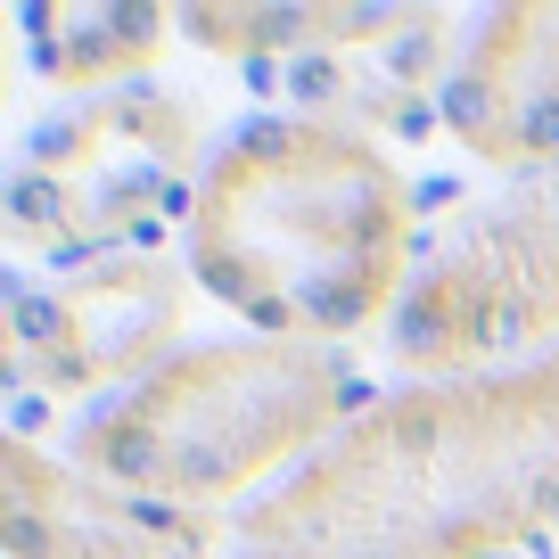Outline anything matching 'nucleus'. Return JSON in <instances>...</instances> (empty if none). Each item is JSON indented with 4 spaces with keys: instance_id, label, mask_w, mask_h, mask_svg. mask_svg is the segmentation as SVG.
Returning a JSON list of instances; mask_svg holds the SVG:
<instances>
[{
    "instance_id": "f257e3e1",
    "label": "nucleus",
    "mask_w": 559,
    "mask_h": 559,
    "mask_svg": "<svg viewBox=\"0 0 559 559\" xmlns=\"http://www.w3.org/2000/svg\"><path fill=\"white\" fill-rule=\"evenodd\" d=\"M493 107H502V91H493L486 67H477V74H453V83L437 91V116L453 123V132H469V140H486V148H502V140H493Z\"/></svg>"
},
{
    "instance_id": "f03ea898",
    "label": "nucleus",
    "mask_w": 559,
    "mask_h": 559,
    "mask_svg": "<svg viewBox=\"0 0 559 559\" xmlns=\"http://www.w3.org/2000/svg\"><path fill=\"white\" fill-rule=\"evenodd\" d=\"M9 223L58 230V239H67V174H41V165H25V174L9 181Z\"/></svg>"
},
{
    "instance_id": "7ed1b4c3",
    "label": "nucleus",
    "mask_w": 559,
    "mask_h": 559,
    "mask_svg": "<svg viewBox=\"0 0 559 559\" xmlns=\"http://www.w3.org/2000/svg\"><path fill=\"white\" fill-rule=\"evenodd\" d=\"M370 305V280H305V313L321 321V330H354Z\"/></svg>"
},
{
    "instance_id": "20e7f679",
    "label": "nucleus",
    "mask_w": 559,
    "mask_h": 559,
    "mask_svg": "<svg viewBox=\"0 0 559 559\" xmlns=\"http://www.w3.org/2000/svg\"><path fill=\"white\" fill-rule=\"evenodd\" d=\"M9 330H17V346H58L67 354V305L58 297H17L9 305Z\"/></svg>"
},
{
    "instance_id": "39448f33",
    "label": "nucleus",
    "mask_w": 559,
    "mask_h": 559,
    "mask_svg": "<svg viewBox=\"0 0 559 559\" xmlns=\"http://www.w3.org/2000/svg\"><path fill=\"white\" fill-rule=\"evenodd\" d=\"M313 9H297V0H272V9H239V34L247 41H297V34H313Z\"/></svg>"
},
{
    "instance_id": "423d86ee",
    "label": "nucleus",
    "mask_w": 559,
    "mask_h": 559,
    "mask_svg": "<svg viewBox=\"0 0 559 559\" xmlns=\"http://www.w3.org/2000/svg\"><path fill=\"white\" fill-rule=\"evenodd\" d=\"M288 99H297V107H330L337 99V58L305 50L297 67H288Z\"/></svg>"
},
{
    "instance_id": "0eeeda50",
    "label": "nucleus",
    "mask_w": 559,
    "mask_h": 559,
    "mask_svg": "<svg viewBox=\"0 0 559 559\" xmlns=\"http://www.w3.org/2000/svg\"><path fill=\"white\" fill-rule=\"evenodd\" d=\"M386 67H395V74H428V67H437V41H428V34L386 41Z\"/></svg>"
},
{
    "instance_id": "6e6552de",
    "label": "nucleus",
    "mask_w": 559,
    "mask_h": 559,
    "mask_svg": "<svg viewBox=\"0 0 559 559\" xmlns=\"http://www.w3.org/2000/svg\"><path fill=\"white\" fill-rule=\"evenodd\" d=\"M330 34H395V9H337Z\"/></svg>"
},
{
    "instance_id": "1a4fd4ad",
    "label": "nucleus",
    "mask_w": 559,
    "mask_h": 559,
    "mask_svg": "<svg viewBox=\"0 0 559 559\" xmlns=\"http://www.w3.org/2000/svg\"><path fill=\"white\" fill-rule=\"evenodd\" d=\"M437 123H444V116H437L428 99H403V107H395V140H428Z\"/></svg>"
},
{
    "instance_id": "9d476101",
    "label": "nucleus",
    "mask_w": 559,
    "mask_h": 559,
    "mask_svg": "<svg viewBox=\"0 0 559 559\" xmlns=\"http://www.w3.org/2000/svg\"><path fill=\"white\" fill-rule=\"evenodd\" d=\"M239 83L255 91V99H272V91H280V67H272V50H247V58H239Z\"/></svg>"
},
{
    "instance_id": "9b49d317",
    "label": "nucleus",
    "mask_w": 559,
    "mask_h": 559,
    "mask_svg": "<svg viewBox=\"0 0 559 559\" xmlns=\"http://www.w3.org/2000/svg\"><path fill=\"white\" fill-rule=\"evenodd\" d=\"M74 140H83L74 123H34V140H25V148H34V157H67Z\"/></svg>"
},
{
    "instance_id": "f8f14e48",
    "label": "nucleus",
    "mask_w": 559,
    "mask_h": 559,
    "mask_svg": "<svg viewBox=\"0 0 559 559\" xmlns=\"http://www.w3.org/2000/svg\"><path fill=\"white\" fill-rule=\"evenodd\" d=\"M99 255V239H50V272H83Z\"/></svg>"
},
{
    "instance_id": "ddd939ff",
    "label": "nucleus",
    "mask_w": 559,
    "mask_h": 559,
    "mask_svg": "<svg viewBox=\"0 0 559 559\" xmlns=\"http://www.w3.org/2000/svg\"><path fill=\"white\" fill-rule=\"evenodd\" d=\"M157 239H165V223H157V214H132V223L116 230V247H157Z\"/></svg>"
},
{
    "instance_id": "4468645a",
    "label": "nucleus",
    "mask_w": 559,
    "mask_h": 559,
    "mask_svg": "<svg viewBox=\"0 0 559 559\" xmlns=\"http://www.w3.org/2000/svg\"><path fill=\"white\" fill-rule=\"evenodd\" d=\"M247 321H263V330H288V305H280V297H272V288H263V297H255V305H247Z\"/></svg>"
},
{
    "instance_id": "2eb2a0df",
    "label": "nucleus",
    "mask_w": 559,
    "mask_h": 559,
    "mask_svg": "<svg viewBox=\"0 0 559 559\" xmlns=\"http://www.w3.org/2000/svg\"><path fill=\"white\" fill-rule=\"evenodd\" d=\"M9 428H17V437H34V428H41V403H34V395H9Z\"/></svg>"
},
{
    "instance_id": "dca6fc26",
    "label": "nucleus",
    "mask_w": 559,
    "mask_h": 559,
    "mask_svg": "<svg viewBox=\"0 0 559 559\" xmlns=\"http://www.w3.org/2000/svg\"><path fill=\"white\" fill-rule=\"evenodd\" d=\"M453 198H461V181H419L412 206H453Z\"/></svg>"
},
{
    "instance_id": "f3484780",
    "label": "nucleus",
    "mask_w": 559,
    "mask_h": 559,
    "mask_svg": "<svg viewBox=\"0 0 559 559\" xmlns=\"http://www.w3.org/2000/svg\"><path fill=\"white\" fill-rule=\"evenodd\" d=\"M157 206H165V214H190L198 198H190V181H165V190H157Z\"/></svg>"
},
{
    "instance_id": "a211bd4d",
    "label": "nucleus",
    "mask_w": 559,
    "mask_h": 559,
    "mask_svg": "<svg viewBox=\"0 0 559 559\" xmlns=\"http://www.w3.org/2000/svg\"><path fill=\"white\" fill-rule=\"evenodd\" d=\"M379 559H386V551H379Z\"/></svg>"
}]
</instances>
